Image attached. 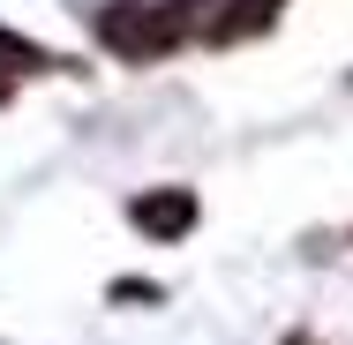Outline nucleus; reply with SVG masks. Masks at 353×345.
<instances>
[{
  "label": "nucleus",
  "instance_id": "nucleus-6",
  "mask_svg": "<svg viewBox=\"0 0 353 345\" xmlns=\"http://www.w3.org/2000/svg\"><path fill=\"white\" fill-rule=\"evenodd\" d=\"M285 345H308V338H285Z\"/></svg>",
  "mask_w": 353,
  "mask_h": 345
},
{
  "label": "nucleus",
  "instance_id": "nucleus-3",
  "mask_svg": "<svg viewBox=\"0 0 353 345\" xmlns=\"http://www.w3.org/2000/svg\"><path fill=\"white\" fill-rule=\"evenodd\" d=\"M128 218H136V233H150V240H181L196 225V196L188 188H143L136 203H128Z\"/></svg>",
  "mask_w": 353,
  "mask_h": 345
},
{
  "label": "nucleus",
  "instance_id": "nucleus-1",
  "mask_svg": "<svg viewBox=\"0 0 353 345\" xmlns=\"http://www.w3.org/2000/svg\"><path fill=\"white\" fill-rule=\"evenodd\" d=\"M181 38H188V15L165 8V0H105V8H98V45H105L113 61L150 68V61H165Z\"/></svg>",
  "mask_w": 353,
  "mask_h": 345
},
{
  "label": "nucleus",
  "instance_id": "nucleus-2",
  "mask_svg": "<svg viewBox=\"0 0 353 345\" xmlns=\"http://www.w3.org/2000/svg\"><path fill=\"white\" fill-rule=\"evenodd\" d=\"M279 8H285V0H218L211 15L196 23V38H203V45H241V38H263V30L279 23Z\"/></svg>",
  "mask_w": 353,
  "mask_h": 345
},
{
  "label": "nucleus",
  "instance_id": "nucleus-5",
  "mask_svg": "<svg viewBox=\"0 0 353 345\" xmlns=\"http://www.w3.org/2000/svg\"><path fill=\"white\" fill-rule=\"evenodd\" d=\"M0 98H8V75H0Z\"/></svg>",
  "mask_w": 353,
  "mask_h": 345
},
{
  "label": "nucleus",
  "instance_id": "nucleus-4",
  "mask_svg": "<svg viewBox=\"0 0 353 345\" xmlns=\"http://www.w3.org/2000/svg\"><path fill=\"white\" fill-rule=\"evenodd\" d=\"M38 68H53V53L15 38V30H0V75H38Z\"/></svg>",
  "mask_w": 353,
  "mask_h": 345
}]
</instances>
